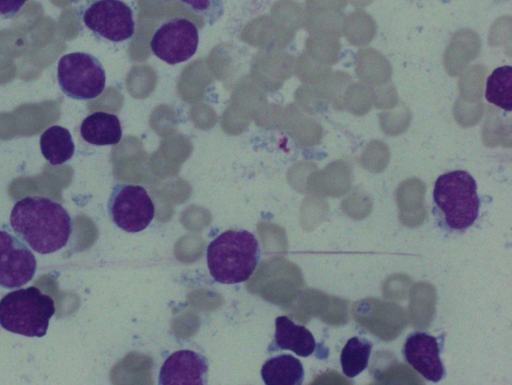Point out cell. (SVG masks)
<instances>
[{"instance_id": "6da1fadb", "label": "cell", "mask_w": 512, "mask_h": 385, "mask_svg": "<svg viewBox=\"0 0 512 385\" xmlns=\"http://www.w3.org/2000/svg\"><path fill=\"white\" fill-rule=\"evenodd\" d=\"M10 226L22 242L43 255L64 248L73 231L67 210L43 196L18 200L10 213Z\"/></svg>"}, {"instance_id": "7a4b0ae2", "label": "cell", "mask_w": 512, "mask_h": 385, "mask_svg": "<svg viewBox=\"0 0 512 385\" xmlns=\"http://www.w3.org/2000/svg\"><path fill=\"white\" fill-rule=\"evenodd\" d=\"M207 266L212 278L222 284H237L250 278L260 260L254 234L230 229L214 238L207 247Z\"/></svg>"}, {"instance_id": "3957f363", "label": "cell", "mask_w": 512, "mask_h": 385, "mask_svg": "<svg viewBox=\"0 0 512 385\" xmlns=\"http://www.w3.org/2000/svg\"><path fill=\"white\" fill-rule=\"evenodd\" d=\"M54 313L53 299L34 286L16 289L0 300L1 327L27 337L44 336Z\"/></svg>"}, {"instance_id": "277c9868", "label": "cell", "mask_w": 512, "mask_h": 385, "mask_svg": "<svg viewBox=\"0 0 512 385\" xmlns=\"http://www.w3.org/2000/svg\"><path fill=\"white\" fill-rule=\"evenodd\" d=\"M433 196L449 227L463 230L476 220L480 202L477 184L468 172L455 170L440 175Z\"/></svg>"}, {"instance_id": "5b68a950", "label": "cell", "mask_w": 512, "mask_h": 385, "mask_svg": "<svg viewBox=\"0 0 512 385\" xmlns=\"http://www.w3.org/2000/svg\"><path fill=\"white\" fill-rule=\"evenodd\" d=\"M57 80L62 92L70 98L88 100L99 96L106 75L101 62L85 52L63 55L57 66Z\"/></svg>"}, {"instance_id": "8992f818", "label": "cell", "mask_w": 512, "mask_h": 385, "mask_svg": "<svg viewBox=\"0 0 512 385\" xmlns=\"http://www.w3.org/2000/svg\"><path fill=\"white\" fill-rule=\"evenodd\" d=\"M108 214L120 229L137 233L153 220L154 204L146 189L139 185L117 184L108 199Z\"/></svg>"}, {"instance_id": "52a82bcc", "label": "cell", "mask_w": 512, "mask_h": 385, "mask_svg": "<svg viewBox=\"0 0 512 385\" xmlns=\"http://www.w3.org/2000/svg\"><path fill=\"white\" fill-rule=\"evenodd\" d=\"M199 43L198 29L185 18H173L163 23L153 34L150 48L162 61L174 65L190 59Z\"/></svg>"}, {"instance_id": "ba28073f", "label": "cell", "mask_w": 512, "mask_h": 385, "mask_svg": "<svg viewBox=\"0 0 512 385\" xmlns=\"http://www.w3.org/2000/svg\"><path fill=\"white\" fill-rule=\"evenodd\" d=\"M83 22L93 33L112 42L131 38L135 31L132 9L121 0H98L83 13Z\"/></svg>"}, {"instance_id": "9c48e42d", "label": "cell", "mask_w": 512, "mask_h": 385, "mask_svg": "<svg viewBox=\"0 0 512 385\" xmlns=\"http://www.w3.org/2000/svg\"><path fill=\"white\" fill-rule=\"evenodd\" d=\"M37 268L28 246L7 231H0V287L20 288L32 280Z\"/></svg>"}, {"instance_id": "30bf717a", "label": "cell", "mask_w": 512, "mask_h": 385, "mask_svg": "<svg viewBox=\"0 0 512 385\" xmlns=\"http://www.w3.org/2000/svg\"><path fill=\"white\" fill-rule=\"evenodd\" d=\"M355 320L381 340L396 338L406 326L404 309L396 303L368 298L357 301L352 308Z\"/></svg>"}, {"instance_id": "8fae6325", "label": "cell", "mask_w": 512, "mask_h": 385, "mask_svg": "<svg viewBox=\"0 0 512 385\" xmlns=\"http://www.w3.org/2000/svg\"><path fill=\"white\" fill-rule=\"evenodd\" d=\"M209 362L192 350L170 354L162 364L158 377L160 385H203L208 381Z\"/></svg>"}, {"instance_id": "7c38bea8", "label": "cell", "mask_w": 512, "mask_h": 385, "mask_svg": "<svg viewBox=\"0 0 512 385\" xmlns=\"http://www.w3.org/2000/svg\"><path fill=\"white\" fill-rule=\"evenodd\" d=\"M408 363L425 379L438 382L444 375L437 340L426 333L410 335L404 346Z\"/></svg>"}, {"instance_id": "4fadbf2b", "label": "cell", "mask_w": 512, "mask_h": 385, "mask_svg": "<svg viewBox=\"0 0 512 385\" xmlns=\"http://www.w3.org/2000/svg\"><path fill=\"white\" fill-rule=\"evenodd\" d=\"M315 347V339L307 328L295 324L287 316L276 318L274 340L269 350H290L298 356L307 357Z\"/></svg>"}, {"instance_id": "5bb4252c", "label": "cell", "mask_w": 512, "mask_h": 385, "mask_svg": "<svg viewBox=\"0 0 512 385\" xmlns=\"http://www.w3.org/2000/svg\"><path fill=\"white\" fill-rule=\"evenodd\" d=\"M82 138L96 146L116 145L122 137L118 117L107 112H94L88 115L80 127Z\"/></svg>"}, {"instance_id": "9a60e30c", "label": "cell", "mask_w": 512, "mask_h": 385, "mask_svg": "<svg viewBox=\"0 0 512 385\" xmlns=\"http://www.w3.org/2000/svg\"><path fill=\"white\" fill-rule=\"evenodd\" d=\"M267 385H299L303 381L302 363L292 355L282 354L268 359L261 368Z\"/></svg>"}, {"instance_id": "2e32d148", "label": "cell", "mask_w": 512, "mask_h": 385, "mask_svg": "<svg viewBox=\"0 0 512 385\" xmlns=\"http://www.w3.org/2000/svg\"><path fill=\"white\" fill-rule=\"evenodd\" d=\"M40 149L44 158L52 165H61L72 158L75 145L70 132L59 125L46 129L40 136Z\"/></svg>"}, {"instance_id": "e0dca14e", "label": "cell", "mask_w": 512, "mask_h": 385, "mask_svg": "<svg viewBox=\"0 0 512 385\" xmlns=\"http://www.w3.org/2000/svg\"><path fill=\"white\" fill-rule=\"evenodd\" d=\"M485 98L499 108L512 110V67L496 68L486 80Z\"/></svg>"}, {"instance_id": "ac0fdd59", "label": "cell", "mask_w": 512, "mask_h": 385, "mask_svg": "<svg viewBox=\"0 0 512 385\" xmlns=\"http://www.w3.org/2000/svg\"><path fill=\"white\" fill-rule=\"evenodd\" d=\"M372 344L357 337L350 338L341 352V366L344 374L353 378L368 365Z\"/></svg>"}, {"instance_id": "d6986e66", "label": "cell", "mask_w": 512, "mask_h": 385, "mask_svg": "<svg viewBox=\"0 0 512 385\" xmlns=\"http://www.w3.org/2000/svg\"><path fill=\"white\" fill-rule=\"evenodd\" d=\"M435 304V292L432 286L424 283L417 284L411 294V323L417 326L420 313H425L430 322L433 316Z\"/></svg>"}, {"instance_id": "ffe728a7", "label": "cell", "mask_w": 512, "mask_h": 385, "mask_svg": "<svg viewBox=\"0 0 512 385\" xmlns=\"http://www.w3.org/2000/svg\"><path fill=\"white\" fill-rule=\"evenodd\" d=\"M202 16L209 25L215 24L224 14L223 0H179Z\"/></svg>"}, {"instance_id": "44dd1931", "label": "cell", "mask_w": 512, "mask_h": 385, "mask_svg": "<svg viewBox=\"0 0 512 385\" xmlns=\"http://www.w3.org/2000/svg\"><path fill=\"white\" fill-rule=\"evenodd\" d=\"M378 383H411L421 384L422 380L409 367L404 364L391 366L384 372L375 374Z\"/></svg>"}, {"instance_id": "7402d4cb", "label": "cell", "mask_w": 512, "mask_h": 385, "mask_svg": "<svg viewBox=\"0 0 512 385\" xmlns=\"http://www.w3.org/2000/svg\"><path fill=\"white\" fill-rule=\"evenodd\" d=\"M28 0H0V16L5 19L14 17Z\"/></svg>"}]
</instances>
